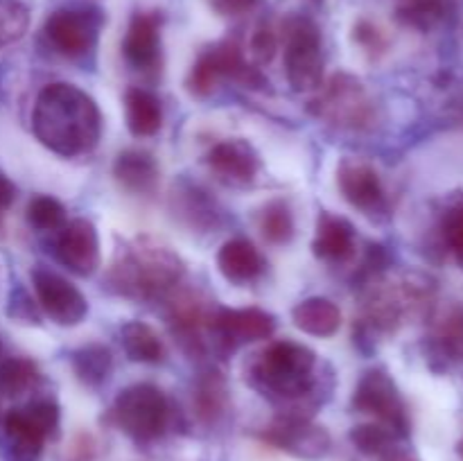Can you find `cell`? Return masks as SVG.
<instances>
[{
	"label": "cell",
	"instance_id": "cell-3",
	"mask_svg": "<svg viewBox=\"0 0 463 461\" xmlns=\"http://www.w3.org/2000/svg\"><path fill=\"white\" fill-rule=\"evenodd\" d=\"M185 265L170 247L138 238L125 247L113 262L111 283L122 296L152 301L163 298L181 283Z\"/></svg>",
	"mask_w": 463,
	"mask_h": 461
},
{
	"label": "cell",
	"instance_id": "cell-1",
	"mask_svg": "<svg viewBox=\"0 0 463 461\" xmlns=\"http://www.w3.org/2000/svg\"><path fill=\"white\" fill-rule=\"evenodd\" d=\"M34 136L63 158L89 154L102 136L98 102L80 86L54 81L41 89L32 111Z\"/></svg>",
	"mask_w": 463,
	"mask_h": 461
},
{
	"label": "cell",
	"instance_id": "cell-23",
	"mask_svg": "<svg viewBox=\"0 0 463 461\" xmlns=\"http://www.w3.org/2000/svg\"><path fill=\"white\" fill-rule=\"evenodd\" d=\"M127 127L136 138H149L158 134L163 125L161 99L147 89H129L125 93Z\"/></svg>",
	"mask_w": 463,
	"mask_h": 461
},
{
	"label": "cell",
	"instance_id": "cell-14",
	"mask_svg": "<svg viewBox=\"0 0 463 461\" xmlns=\"http://www.w3.org/2000/svg\"><path fill=\"white\" fill-rule=\"evenodd\" d=\"M167 296H170V303H167V324H170L172 334L179 339L185 351L193 353V355L194 353L202 355L206 351L203 330H211L213 312L193 292H176L175 287Z\"/></svg>",
	"mask_w": 463,
	"mask_h": 461
},
{
	"label": "cell",
	"instance_id": "cell-9",
	"mask_svg": "<svg viewBox=\"0 0 463 461\" xmlns=\"http://www.w3.org/2000/svg\"><path fill=\"white\" fill-rule=\"evenodd\" d=\"M102 14L98 9H57L45 21V39L63 57H84L98 43Z\"/></svg>",
	"mask_w": 463,
	"mask_h": 461
},
{
	"label": "cell",
	"instance_id": "cell-8",
	"mask_svg": "<svg viewBox=\"0 0 463 461\" xmlns=\"http://www.w3.org/2000/svg\"><path fill=\"white\" fill-rule=\"evenodd\" d=\"M353 407L362 414L378 419V423L387 425L396 437H405L410 432L405 402L387 371L373 369L360 380L353 393Z\"/></svg>",
	"mask_w": 463,
	"mask_h": 461
},
{
	"label": "cell",
	"instance_id": "cell-37",
	"mask_svg": "<svg viewBox=\"0 0 463 461\" xmlns=\"http://www.w3.org/2000/svg\"><path fill=\"white\" fill-rule=\"evenodd\" d=\"M9 316H14V319H23V321H36V307H34V301H32L30 296H27L25 289H14L12 296H9V307H7Z\"/></svg>",
	"mask_w": 463,
	"mask_h": 461
},
{
	"label": "cell",
	"instance_id": "cell-12",
	"mask_svg": "<svg viewBox=\"0 0 463 461\" xmlns=\"http://www.w3.org/2000/svg\"><path fill=\"white\" fill-rule=\"evenodd\" d=\"M276 333V316L260 307H220L213 312L211 334L215 343L233 351L235 346L247 342L269 339Z\"/></svg>",
	"mask_w": 463,
	"mask_h": 461
},
{
	"label": "cell",
	"instance_id": "cell-39",
	"mask_svg": "<svg viewBox=\"0 0 463 461\" xmlns=\"http://www.w3.org/2000/svg\"><path fill=\"white\" fill-rule=\"evenodd\" d=\"M14 197H16V188L7 176L0 174V220H3L5 211L14 203Z\"/></svg>",
	"mask_w": 463,
	"mask_h": 461
},
{
	"label": "cell",
	"instance_id": "cell-2",
	"mask_svg": "<svg viewBox=\"0 0 463 461\" xmlns=\"http://www.w3.org/2000/svg\"><path fill=\"white\" fill-rule=\"evenodd\" d=\"M317 366L319 362L312 348L283 339L258 353L249 366L247 380L271 400L298 405L310 398L319 384Z\"/></svg>",
	"mask_w": 463,
	"mask_h": 461
},
{
	"label": "cell",
	"instance_id": "cell-15",
	"mask_svg": "<svg viewBox=\"0 0 463 461\" xmlns=\"http://www.w3.org/2000/svg\"><path fill=\"white\" fill-rule=\"evenodd\" d=\"M57 258L77 276H93L99 267V238L93 221L77 217L66 221L57 238Z\"/></svg>",
	"mask_w": 463,
	"mask_h": 461
},
{
	"label": "cell",
	"instance_id": "cell-31",
	"mask_svg": "<svg viewBox=\"0 0 463 461\" xmlns=\"http://www.w3.org/2000/svg\"><path fill=\"white\" fill-rule=\"evenodd\" d=\"M27 221L36 230H61L66 226V208L50 194H36L27 203Z\"/></svg>",
	"mask_w": 463,
	"mask_h": 461
},
{
	"label": "cell",
	"instance_id": "cell-5",
	"mask_svg": "<svg viewBox=\"0 0 463 461\" xmlns=\"http://www.w3.org/2000/svg\"><path fill=\"white\" fill-rule=\"evenodd\" d=\"M285 72L294 90H315L324 80L321 32L307 16H289L283 23Z\"/></svg>",
	"mask_w": 463,
	"mask_h": 461
},
{
	"label": "cell",
	"instance_id": "cell-32",
	"mask_svg": "<svg viewBox=\"0 0 463 461\" xmlns=\"http://www.w3.org/2000/svg\"><path fill=\"white\" fill-rule=\"evenodd\" d=\"M351 441L362 455L380 456L387 450H392L396 434L383 423H362L351 429Z\"/></svg>",
	"mask_w": 463,
	"mask_h": 461
},
{
	"label": "cell",
	"instance_id": "cell-27",
	"mask_svg": "<svg viewBox=\"0 0 463 461\" xmlns=\"http://www.w3.org/2000/svg\"><path fill=\"white\" fill-rule=\"evenodd\" d=\"M72 371L86 387H99L113 369V355L104 343H89L71 355Z\"/></svg>",
	"mask_w": 463,
	"mask_h": 461
},
{
	"label": "cell",
	"instance_id": "cell-7",
	"mask_svg": "<svg viewBox=\"0 0 463 461\" xmlns=\"http://www.w3.org/2000/svg\"><path fill=\"white\" fill-rule=\"evenodd\" d=\"M3 428L12 450L21 459H34L43 443L59 429V407L52 400H34L3 416Z\"/></svg>",
	"mask_w": 463,
	"mask_h": 461
},
{
	"label": "cell",
	"instance_id": "cell-6",
	"mask_svg": "<svg viewBox=\"0 0 463 461\" xmlns=\"http://www.w3.org/2000/svg\"><path fill=\"white\" fill-rule=\"evenodd\" d=\"M310 111L319 120L330 122L342 129H366L373 125L375 107L366 93V86L357 77L335 75L319 98L310 102Z\"/></svg>",
	"mask_w": 463,
	"mask_h": 461
},
{
	"label": "cell",
	"instance_id": "cell-17",
	"mask_svg": "<svg viewBox=\"0 0 463 461\" xmlns=\"http://www.w3.org/2000/svg\"><path fill=\"white\" fill-rule=\"evenodd\" d=\"M122 52L129 66L149 71L161 61V25L154 14H136L127 27Z\"/></svg>",
	"mask_w": 463,
	"mask_h": 461
},
{
	"label": "cell",
	"instance_id": "cell-24",
	"mask_svg": "<svg viewBox=\"0 0 463 461\" xmlns=\"http://www.w3.org/2000/svg\"><path fill=\"white\" fill-rule=\"evenodd\" d=\"M213 54H215L217 59V66H220L222 80H233L253 90H260L265 89V86H269V81L262 75L260 68H256L251 61H247L242 48H240L235 41H222L220 45L213 48Z\"/></svg>",
	"mask_w": 463,
	"mask_h": 461
},
{
	"label": "cell",
	"instance_id": "cell-28",
	"mask_svg": "<svg viewBox=\"0 0 463 461\" xmlns=\"http://www.w3.org/2000/svg\"><path fill=\"white\" fill-rule=\"evenodd\" d=\"M39 366L27 357H9L0 362V398H16L39 382Z\"/></svg>",
	"mask_w": 463,
	"mask_h": 461
},
{
	"label": "cell",
	"instance_id": "cell-10",
	"mask_svg": "<svg viewBox=\"0 0 463 461\" xmlns=\"http://www.w3.org/2000/svg\"><path fill=\"white\" fill-rule=\"evenodd\" d=\"M265 438L271 446L289 452L297 459L317 461L324 459L330 452V434L321 425L312 423L307 416L292 414L288 411L285 416L276 419L269 428L265 429Z\"/></svg>",
	"mask_w": 463,
	"mask_h": 461
},
{
	"label": "cell",
	"instance_id": "cell-20",
	"mask_svg": "<svg viewBox=\"0 0 463 461\" xmlns=\"http://www.w3.org/2000/svg\"><path fill=\"white\" fill-rule=\"evenodd\" d=\"M217 267L226 280L235 285H247L262 274L265 260L249 240L233 238L222 244L220 253H217Z\"/></svg>",
	"mask_w": 463,
	"mask_h": 461
},
{
	"label": "cell",
	"instance_id": "cell-13",
	"mask_svg": "<svg viewBox=\"0 0 463 461\" xmlns=\"http://www.w3.org/2000/svg\"><path fill=\"white\" fill-rule=\"evenodd\" d=\"M337 183L344 199L369 217H380L387 212V193L375 167L362 158H344L337 167Z\"/></svg>",
	"mask_w": 463,
	"mask_h": 461
},
{
	"label": "cell",
	"instance_id": "cell-11",
	"mask_svg": "<svg viewBox=\"0 0 463 461\" xmlns=\"http://www.w3.org/2000/svg\"><path fill=\"white\" fill-rule=\"evenodd\" d=\"M32 285H34L41 310L57 325L71 328V325L81 324L84 316L89 315V303H86L84 294L75 285L68 283L63 276L39 267L32 271Z\"/></svg>",
	"mask_w": 463,
	"mask_h": 461
},
{
	"label": "cell",
	"instance_id": "cell-25",
	"mask_svg": "<svg viewBox=\"0 0 463 461\" xmlns=\"http://www.w3.org/2000/svg\"><path fill=\"white\" fill-rule=\"evenodd\" d=\"M229 405V389H226L224 375L217 369L202 371L194 384V411L203 423H215L222 419Z\"/></svg>",
	"mask_w": 463,
	"mask_h": 461
},
{
	"label": "cell",
	"instance_id": "cell-26",
	"mask_svg": "<svg viewBox=\"0 0 463 461\" xmlns=\"http://www.w3.org/2000/svg\"><path fill=\"white\" fill-rule=\"evenodd\" d=\"M120 343L122 351L127 353L131 362L158 364L165 357L161 337H158L152 325L143 324V321H127L120 328Z\"/></svg>",
	"mask_w": 463,
	"mask_h": 461
},
{
	"label": "cell",
	"instance_id": "cell-42",
	"mask_svg": "<svg viewBox=\"0 0 463 461\" xmlns=\"http://www.w3.org/2000/svg\"><path fill=\"white\" fill-rule=\"evenodd\" d=\"M0 351H3V346H0Z\"/></svg>",
	"mask_w": 463,
	"mask_h": 461
},
{
	"label": "cell",
	"instance_id": "cell-4",
	"mask_svg": "<svg viewBox=\"0 0 463 461\" xmlns=\"http://www.w3.org/2000/svg\"><path fill=\"white\" fill-rule=\"evenodd\" d=\"M111 420L134 441L149 443L165 432L170 405L165 393L154 384H131L118 393L111 407Z\"/></svg>",
	"mask_w": 463,
	"mask_h": 461
},
{
	"label": "cell",
	"instance_id": "cell-34",
	"mask_svg": "<svg viewBox=\"0 0 463 461\" xmlns=\"http://www.w3.org/2000/svg\"><path fill=\"white\" fill-rule=\"evenodd\" d=\"M30 27V9L21 0H0V48L16 43Z\"/></svg>",
	"mask_w": 463,
	"mask_h": 461
},
{
	"label": "cell",
	"instance_id": "cell-22",
	"mask_svg": "<svg viewBox=\"0 0 463 461\" xmlns=\"http://www.w3.org/2000/svg\"><path fill=\"white\" fill-rule=\"evenodd\" d=\"M292 321L298 330L312 337H333L342 325V310L330 298L312 296L294 306Z\"/></svg>",
	"mask_w": 463,
	"mask_h": 461
},
{
	"label": "cell",
	"instance_id": "cell-38",
	"mask_svg": "<svg viewBox=\"0 0 463 461\" xmlns=\"http://www.w3.org/2000/svg\"><path fill=\"white\" fill-rule=\"evenodd\" d=\"M260 0H211L213 9L222 16H240V14L251 12Z\"/></svg>",
	"mask_w": 463,
	"mask_h": 461
},
{
	"label": "cell",
	"instance_id": "cell-19",
	"mask_svg": "<svg viewBox=\"0 0 463 461\" xmlns=\"http://www.w3.org/2000/svg\"><path fill=\"white\" fill-rule=\"evenodd\" d=\"M172 211L190 229L199 230L215 229L222 217V211L215 203V199L206 190L193 183L176 185L175 193H172Z\"/></svg>",
	"mask_w": 463,
	"mask_h": 461
},
{
	"label": "cell",
	"instance_id": "cell-21",
	"mask_svg": "<svg viewBox=\"0 0 463 461\" xmlns=\"http://www.w3.org/2000/svg\"><path fill=\"white\" fill-rule=\"evenodd\" d=\"M113 176L131 194H154L158 188V165L143 149H127L113 163Z\"/></svg>",
	"mask_w": 463,
	"mask_h": 461
},
{
	"label": "cell",
	"instance_id": "cell-18",
	"mask_svg": "<svg viewBox=\"0 0 463 461\" xmlns=\"http://www.w3.org/2000/svg\"><path fill=\"white\" fill-rule=\"evenodd\" d=\"M312 251L319 260L344 262L355 253V229L346 217L321 212L317 220V233Z\"/></svg>",
	"mask_w": 463,
	"mask_h": 461
},
{
	"label": "cell",
	"instance_id": "cell-36",
	"mask_svg": "<svg viewBox=\"0 0 463 461\" xmlns=\"http://www.w3.org/2000/svg\"><path fill=\"white\" fill-rule=\"evenodd\" d=\"M443 233H446V240L452 251L463 258V199L457 202L443 217Z\"/></svg>",
	"mask_w": 463,
	"mask_h": 461
},
{
	"label": "cell",
	"instance_id": "cell-30",
	"mask_svg": "<svg viewBox=\"0 0 463 461\" xmlns=\"http://www.w3.org/2000/svg\"><path fill=\"white\" fill-rule=\"evenodd\" d=\"M450 0H398V18L416 30H432L448 14Z\"/></svg>",
	"mask_w": 463,
	"mask_h": 461
},
{
	"label": "cell",
	"instance_id": "cell-33",
	"mask_svg": "<svg viewBox=\"0 0 463 461\" xmlns=\"http://www.w3.org/2000/svg\"><path fill=\"white\" fill-rule=\"evenodd\" d=\"M220 80H222V72L211 48L206 50V52L199 54L193 71H190L188 80H185V86H188V90L194 95V98H208V95H213L217 90Z\"/></svg>",
	"mask_w": 463,
	"mask_h": 461
},
{
	"label": "cell",
	"instance_id": "cell-41",
	"mask_svg": "<svg viewBox=\"0 0 463 461\" xmlns=\"http://www.w3.org/2000/svg\"><path fill=\"white\" fill-rule=\"evenodd\" d=\"M459 452H461V459H463V441H461V446H459Z\"/></svg>",
	"mask_w": 463,
	"mask_h": 461
},
{
	"label": "cell",
	"instance_id": "cell-29",
	"mask_svg": "<svg viewBox=\"0 0 463 461\" xmlns=\"http://www.w3.org/2000/svg\"><path fill=\"white\" fill-rule=\"evenodd\" d=\"M262 238L269 244H288L294 238V215L289 203L283 199H274L260 212Z\"/></svg>",
	"mask_w": 463,
	"mask_h": 461
},
{
	"label": "cell",
	"instance_id": "cell-40",
	"mask_svg": "<svg viewBox=\"0 0 463 461\" xmlns=\"http://www.w3.org/2000/svg\"><path fill=\"white\" fill-rule=\"evenodd\" d=\"M378 461H419V459H416L414 455H410V452L392 447V450H387L384 455H380Z\"/></svg>",
	"mask_w": 463,
	"mask_h": 461
},
{
	"label": "cell",
	"instance_id": "cell-35",
	"mask_svg": "<svg viewBox=\"0 0 463 461\" xmlns=\"http://www.w3.org/2000/svg\"><path fill=\"white\" fill-rule=\"evenodd\" d=\"M249 48H251V57L258 66H265L271 63V59L276 57V50H279V36L271 30V25H260L251 34L249 41Z\"/></svg>",
	"mask_w": 463,
	"mask_h": 461
},
{
	"label": "cell",
	"instance_id": "cell-16",
	"mask_svg": "<svg viewBox=\"0 0 463 461\" xmlns=\"http://www.w3.org/2000/svg\"><path fill=\"white\" fill-rule=\"evenodd\" d=\"M208 167L222 183L244 188L256 181L260 172V156L247 140H222L208 152Z\"/></svg>",
	"mask_w": 463,
	"mask_h": 461
}]
</instances>
